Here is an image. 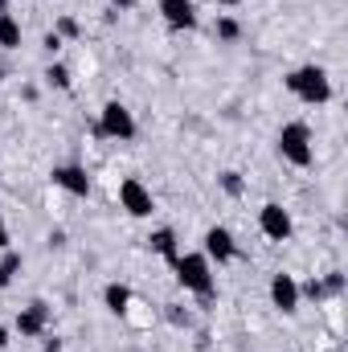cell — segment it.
<instances>
[{
  "label": "cell",
  "mask_w": 348,
  "mask_h": 352,
  "mask_svg": "<svg viewBox=\"0 0 348 352\" xmlns=\"http://www.w3.org/2000/svg\"><path fill=\"white\" fill-rule=\"evenodd\" d=\"M287 90H291L299 102H307V107L332 102V78H328L324 66H299V70H291V74H287Z\"/></svg>",
  "instance_id": "cell-1"
},
{
  "label": "cell",
  "mask_w": 348,
  "mask_h": 352,
  "mask_svg": "<svg viewBox=\"0 0 348 352\" xmlns=\"http://www.w3.org/2000/svg\"><path fill=\"white\" fill-rule=\"evenodd\" d=\"M176 283L184 287V291H193V295H201V299H213V291H217V278H213V263L197 250V254H180L176 258Z\"/></svg>",
  "instance_id": "cell-2"
},
{
  "label": "cell",
  "mask_w": 348,
  "mask_h": 352,
  "mask_svg": "<svg viewBox=\"0 0 348 352\" xmlns=\"http://www.w3.org/2000/svg\"><path fill=\"white\" fill-rule=\"evenodd\" d=\"M279 156L287 160V164H295V168H307L312 160H316V144H312V127L307 123H283V131H279Z\"/></svg>",
  "instance_id": "cell-3"
},
{
  "label": "cell",
  "mask_w": 348,
  "mask_h": 352,
  "mask_svg": "<svg viewBox=\"0 0 348 352\" xmlns=\"http://www.w3.org/2000/svg\"><path fill=\"white\" fill-rule=\"evenodd\" d=\"M98 135H107V140H119V144H131L135 135H140V123H135V115L119 102V98H111L102 111H98V127H94Z\"/></svg>",
  "instance_id": "cell-4"
},
{
  "label": "cell",
  "mask_w": 348,
  "mask_h": 352,
  "mask_svg": "<svg viewBox=\"0 0 348 352\" xmlns=\"http://www.w3.org/2000/svg\"><path fill=\"white\" fill-rule=\"evenodd\" d=\"M119 205H123L131 217H152V213H156V197H152V188H148L140 176H127V180L119 184Z\"/></svg>",
  "instance_id": "cell-5"
},
{
  "label": "cell",
  "mask_w": 348,
  "mask_h": 352,
  "mask_svg": "<svg viewBox=\"0 0 348 352\" xmlns=\"http://www.w3.org/2000/svg\"><path fill=\"white\" fill-rule=\"evenodd\" d=\"M259 230L270 238V242H287L291 230H295V221H291V213H287L279 201H266V205L259 209Z\"/></svg>",
  "instance_id": "cell-6"
},
{
  "label": "cell",
  "mask_w": 348,
  "mask_h": 352,
  "mask_svg": "<svg viewBox=\"0 0 348 352\" xmlns=\"http://www.w3.org/2000/svg\"><path fill=\"white\" fill-rule=\"evenodd\" d=\"M209 263L226 266L238 258V242H234V234L226 230V226H213V230H205V250H201Z\"/></svg>",
  "instance_id": "cell-7"
},
{
  "label": "cell",
  "mask_w": 348,
  "mask_h": 352,
  "mask_svg": "<svg viewBox=\"0 0 348 352\" xmlns=\"http://www.w3.org/2000/svg\"><path fill=\"white\" fill-rule=\"evenodd\" d=\"M17 336H25V340H33V336H45V328H50V303H41V299H33L29 307H21L17 311Z\"/></svg>",
  "instance_id": "cell-8"
},
{
  "label": "cell",
  "mask_w": 348,
  "mask_h": 352,
  "mask_svg": "<svg viewBox=\"0 0 348 352\" xmlns=\"http://www.w3.org/2000/svg\"><path fill=\"white\" fill-rule=\"evenodd\" d=\"M160 16H164V25H168V29H180V33H188V29H197V25H201V16H197V4H193V0H160Z\"/></svg>",
  "instance_id": "cell-9"
},
{
  "label": "cell",
  "mask_w": 348,
  "mask_h": 352,
  "mask_svg": "<svg viewBox=\"0 0 348 352\" xmlns=\"http://www.w3.org/2000/svg\"><path fill=\"white\" fill-rule=\"evenodd\" d=\"M270 303L283 311V316H295L299 311V283L291 274H274L270 278Z\"/></svg>",
  "instance_id": "cell-10"
},
{
  "label": "cell",
  "mask_w": 348,
  "mask_h": 352,
  "mask_svg": "<svg viewBox=\"0 0 348 352\" xmlns=\"http://www.w3.org/2000/svg\"><path fill=\"white\" fill-rule=\"evenodd\" d=\"M50 176H54V184H58V188H66L70 197H90V176H87V168H78V164H58Z\"/></svg>",
  "instance_id": "cell-11"
},
{
  "label": "cell",
  "mask_w": 348,
  "mask_h": 352,
  "mask_svg": "<svg viewBox=\"0 0 348 352\" xmlns=\"http://www.w3.org/2000/svg\"><path fill=\"white\" fill-rule=\"evenodd\" d=\"M131 299H135V295H131L127 283H107V287H102V303H107L111 316H127V311H131Z\"/></svg>",
  "instance_id": "cell-12"
},
{
  "label": "cell",
  "mask_w": 348,
  "mask_h": 352,
  "mask_svg": "<svg viewBox=\"0 0 348 352\" xmlns=\"http://www.w3.org/2000/svg\"><path fill=\"white\" fill-rule=\"evenodd\" d=\"M148 246H152L160 258H168V263H176V258H180V242H176V230H168V226H164V230H152V234H148Z\"/></svg>",
  "instance_id": "cell-13"
},
{
  "label": "cell",
  "mask_w": 348,
  "mask_h": 352,
  "mask_svg": "<svg viewBox=\"0 0 348 352\" xmlns=\"http://www.w3.org/2000/svg\"><path fill=\"white\" fill-rule=\"evenodd\" d=\"M0 50H21V21L12 12H0Z\"/></svg>",
  "instance_id": "cell-14"
},
{
  "label": "cell",
  "mask_w": 348,
  "mask_h": 352,
  "mask_svg": "<svg viewBox=\"0 0 348 352\" xmlns=\"http://www.w3.org/2000/svg\"><path fill=\"white\" fill-rule=\"evenodd\" d=\"M21 266H25V258H21L17 250H4V258H0V291L12 287V278L21 274Z\"/></svg>",
  "instance_id": "cell-15"
},
{
  "label": "cell",
  "mask_w": 348,
  "mask_h": 352,
  "mask_svg": "<svg viewBox=\"0 0 348 352\" xmlns=\"http://www.w3.org/2000/svg\"><path fill=\"white\" fill-rule=\"evenodd\" d=\"M45 82H50V87H58V90H70V87H74V78H70V66H62V62H50V66H45Z\"/></svg>",
  "instance_id": "cell-16"
},
{
  "label": "cell",
  "mask_w": 348,
  "mask_h": 352,
  "mask_svg": "<svg viewBox=\"0 0 348 352\" xmlns=\"http://www.w3.org/2000/svg\"><path fill=\"white\" fill-rule=\"evenodd\" d=\"M238 37H242V21L238 16H217V41H230L234 45Z\"/></svg>",
  "instance_id": "cell-17"
},
{
  "label": "cell",
  "mask_w": 348,
  "mask_h": 352,
  "mask_svg": "<svg viewBox=\"0 0 348 352\" xmlns=\"http://www.w3.org/2000/svg\"><path fill=\"white\" fill-rule=\"evenodd\" d=\"M217 180H221V192H226V197H242V192H246V180H242V173H234V168L221 173Z\"/></svg>",
  "instance_id": "cell-18"
},
{
  "label": "cell",
  "mask_w": 348,
  "mask_h": 352,
  "mask_svg": "<svg viewBox=\"0 0 348 352\" xmlns=\"http://www.w3.org/2000/svg\"><path fill=\"white\" fill-rule=\"evenodd\" d=\"M299 299H328V291H324V278H307L303 287H299Z\"/></svg>",
  "instance_id": "cell-19"
},
{
  "label": "cell",
  "mask_w": 348,
  "mask_h": 352,
  "mask_svg": "<svg viewBox=\"0 0 348 352\" xmlns=\"http://www.w3.org/2000/svg\"><path fill=\"white\" fill-rule=\"evenodd\" d=\"M54 33H58V37H78L83 29H78V21H74V16H58V29H54Z\"/></svg>",
  "instance_id": "cell-20"
},
{
  "label": "cell",
  "mask_w": 348,
  "mask_h": 352,
  "mask_svg": "<svg viewBox=\"0 0 348 352\" xmlns=\"http://www.w3.org/2000/svg\"><path fill=\"white\" fill-rule=\"evenodd\" d=\"M168 320H173L176 328H188V324H193V316H188L180 303H168Z\"/></svg>",
  "instance_id": "cell-21"
},
{
  "label": "cell",
  "mask_w": 348,
  "mask_h": 352,
  "mask_svg": "<svg viewBox=\"0 0 348 352\" xmlns=\"http://www.w3.org/2000/svg\"><path fill=\"white\" fill-rule=\"evenodd\" d=\"M324 291H328V295H340V291H345V274H340V270H332V274L324 278Z\"/></svg>",
  "instance_id": "cell-22"
},
{
  "label": "cell",
  "mask_w": 348,
  "mask_h": 352,
  "mask_svg": "<svg viewBox=\"0 0 348 352\" xmlns=\"http://www.w3.org/2000/svg\"><path fill=\"white\" fill-rule=\"evenodd\" d=\"M41 45H45V54H58V50H62V37H58V33H45Z\"/></svg>",
  "instance_id": "cell-23"
},
{
  "label": "cell",
  "mask_w": 348,
  "mask_h": 352,
  "mask_svg": "<svg viewBox=\"0 0 348 352\" xmlns=\"http://www.w3.org/2000/svg\"><path fill=\"white\" fill-rule=\"evenodd\" d=\"M135 4H140V0H111V8H115V12H131Z\"/></svg>",
  "instance_id": "cell-24"
},
{
  "label": "cell",
  "mask_w": 348,
  "mask_h": 352,
  "mask_svg": "<svg viewBox=\"0 0 348 352\" xmlns=\"http://www.w3.org/2000/svg\"><path fill=\"white\" fill-rule=\"evenodd\" d=\"M12 246V238H8V226H4V217H0V250H8Z\"/></svg>",
  "instance_id": "cell-25"
},
{
  "label": "cell",
  "mask_w": 348,
  "mask_h": 352,
  "mask_svg": "<svg viewBox=\"0 0 348 352\" xmlns=\"http://www.w3.org/2000/svg\"><path fill=\"white\" fill-rule=\"evenodd\" d=\"M41 352H62V340H58V336H54V340H45V344H41Z\"/></svg>",
  "instance_id": "cell-26"
},
{
  "label": "cell",
  "mask_w": 348,
  "mask_h": 352,
  "mask_svg": "<svg viewBox=\"0 0 348 352\" xmlns=\"http://www.w3.org/2000/svg\"><path fill=\"white\" fill-rule=\"evenodd\" d=\"M8 340H12V336H8V328H4V324H0V352L8 349Z\"/></svg>",
  "instance_id": "cell-27"
},
{
  "label": "cell",
  "mask_w": 348,
  "mask_h": 352,
  "mask_svg": "<svg viewBox=\"0 0 348 352\" xmlns=\"http://www.w3.org/2000/svg\"><path fill=\"white\" fill-rule=\"evenodd\" d=\"M217 4H226V8H238V4H242V0H217Z\"/></svg>",
  "instance_id": "cell-28"
},
{
  "label": "cell",
  "mask_w": 348,
  "mask_h": 352,
  "mask_svg": "<svg viewBox=\"0 0 348 352\" xmlns=\"http://www.w3.org/2000/svg\"><path fill=\"white\" fill-rule=\"evenodd\" d=\"M4 78H8V66H4V62H0V82H4Z\"/></svg>",
  "instance_id": "cell-29"
},
{
  "label": "cell",
  "mask_w": 348,
  "mask_h": 352,
  "mask_svg": "<svg viewBox=\"0 0 348 352\" xmlns=\"http://www.w3.org/2000/svg\"><path fill=\"white\" fill-rule=\"evenodd\" d=\"M0 12H8V0H0Z\"/></svg>",
  "instance_id": "cell-30"
}]
</instances>
